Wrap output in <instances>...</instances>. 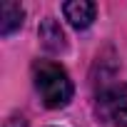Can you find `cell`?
I'll return each instance as SVG.
<instances>
[{
    "instance_id": "obj_1",
    "label": "cell",
    "mask_w": 127,
    "mask_h": 127,
    "mask_svg": "<svg viewBox=\"0 0 127 127\" xmlns=\"http://www.w3.org/2000/svg\"><path fill=\"white\" fill-rule=\"evenodd\" d=\"M32 82L45 107L60 110L72 100V80L65 67L52 60H37L32 65Z\"/></svg>"
},
{
    "instance_id": "obj_2",
    "label": "cell",
    "mask_w": 127,
    "mask_h": 127,
    "mask_svg": "<svg viewBox=\"0 0 127 127\" xmlns=\"http://www.w3.org/2000/svg\"><path fill=\"white\" fill-rule=\"evenodd\" d=\"M100 117L112 127H127V85H115L97 97Z\"/></svg>"
},
{
    "instance_id": "obj_4",
    "label": "cell",
    "mask_w": 127,
    "mask_h": 127,
    "mask_svg": "<svg viewBox=\"0 0 127 127\" xmlns=\"http://www.w3.org/2000/svg\"><path fill=\"white\" fill-rule=\"evenodd\" d=\"M37 35H40V42L47 52H62L65 50V32H62V28L55 18H45L37 28Z\"/></svg>"
},
{
    "instance_id": "obj_3",
    "label": "cell",
    "mask_w": 127,
    "mask_h": 127,
    "mask_svg": "<svg viewBox=\"0 0 127 127\" xmlns=\"http://www.w3.org/2000/svg\"><path fill=\"white\" fill-rule=\"evenodd\" d=\"M95 13H97V5L90 3V0H70V3L62 5V15L75 30L90 28L95 20Z\"/></svg>"
},
{
    "instance_id": "obj_5",
    "label": "cell",
    "mask_w": 127,
    "mask_h": 127,
    "mask_svg": "<svg viewBox=\"0 0 127 127\" xmlns=\"http://www.w3.org/2000/svg\"><path fill=\"white\" fill-rule=\"evenodd\" d=\"M23 18H25V10L18 3H3L0 5V35L8 37L15 30H20Z\"/></svg>"
}]
</instances>
